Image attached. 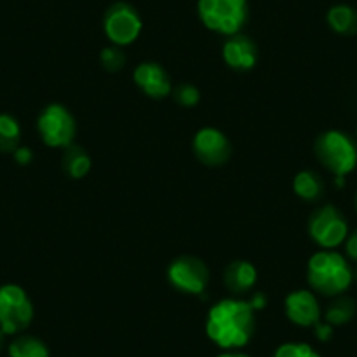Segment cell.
<instances>
[{
	"instance_id": "obj_22",
	"label": "cell",
	"mask_w": 357,
	"mask_h": 357,
	"mask_svg": "<svg viewBox=\"0 0 357 357\" xmlns=\"http://www.w3.org/2000/svg\"><path fill=\"white\" fill-rule=\"evenodd\" d=\"M175 100L183 107H195L200 102V91L193 84H181L175 89Z\"/></svg>"
},
{
	"instance_id": "obj_20",
	"label": "cell",
	"mask_w": 357,
	"mask_h": 357,
	"mask_svg": "<svg viewBox=\"0 0 357 357\" xmlns=\"http://www.w3.org/2000/svg\"><path fill=\"white\" fill-rule=\"evenodd\" d=\"M354 314H356V303L350 298H340L333 301L326 310V322L331 326L347 324L354 317Z\"/></svg>"
},
{
	"instance_id": "obj_19",
	"label": "cell",
	"mask_w": 357,
	"mask_h": 357,
	"mask_svg": "<svg viewBox=\"0 0 357 357\" xmlns=\"http://www.w3.org/2000/svg\"><path fill=\"white\" fill-rule=\"evenodd\" d=\"M63 167L72 178H82L91 168V158L81 147L68 146L63 154Z\"/></svg>"
},
{
	"instance_id": "obj_7",
	"label": "cell",
	"mask_w": 357,
	"mask_h": 357,
	"mask_svg": "<svg viewBox=\"0 0 357 357\" xmlns=\"http://www.w3.org/2000/svg\"><path fill=\"white\" fill-rule=\"evenodd\" d=\"M37 130L46 146L67 149L75 137V121L63 105L51 104L40 112Z\"/></svg>"
},
{
	"instance_id": "obj_8",
	"label": "cell",
	"mask_w": 357,
	"mask_h": 357,
	"mask_svg": "<svg viewBox=\"0 0 357 357\" xmlns=\"http://www.w3.org/2000/svg\"><path fill=\"white\" fill-rule=\"evenodd\" d=\"M308 233L322 249H335L347 240L349 226L338 208L326 205L314 212L308 222Z\"/></svg>"
},
{
	"instance_id": "obj_30",
	"label": "cell",
	"mask_w": 357,
	"mask_h": 357,
	"mask_svg": "<svg viewBox=\"0 0 357 357\" xmlns=\"http://www.w3.org/2000/svg\"><path fill=\"white\" fill-rule=\"evenodd\" d=\"M356 208H357V195H356Z\"/></svg>"
},
{
	"instance_id": "obj_6",
	"label": "cell",
	"mask_w": 357,
	"mask_h": 357,
	"mask_svg": "<svg viewBox=\"0 0 357 357\" xmlns=\"http://www.w3.org/2000/svg\"><path fill=\"white\" fill-rule=\"evenodd\" d=\"M104 32L116 46H128L139 39L142 32V18L133 6L116 2L105 13Z\"/></svg>"
},
{
	"instance_id": "obj_9",
	"label": "cell",
	"mask_w": 357,
	"mask_h": 357,
	"mask_svg": "<svg viewBox=\"0 0 357 357\" xmlns=\"http://www.w3.org/2000/svg\"><path fill=\"white\" fill-rule=\"evenodd\" d=\"M168 280L181 293L204 294L208 284V270L204 261L193 256L177 257L168 266Z\"/></svg>"
},
{
	"instance_id": "obj_1",
	"label": "cell",
	"mask_w": 357,
	"mask_h": 357,
	"mask_svg": "<svg viewBox=\"0 0 357 357\" xmlns=\"http://www.w3.org/2000/svg\"><path fill=\"white\" fill-rule=\"evenodd\" d=\"M256 328L254 310L249 301L221 300L211 308L207 317V335L225 350H236L250 342Z\"/></svg>"
},
{
	"instance_id": "obj_5",
	"label": "cell",
	"mask_w": 357,
	"mask_h": 357,
	"mask_svg": "<svg viewBox=\"0 0 357 357\" xmlns=\"http://www.w3.org/2000/svg\"><path fill=\"white\" fill-rule=\"evenodd\" d=\"M33 319V305L29 294L18 284L0 286V331L18 335L25 331Z\"/></svg>"
},
{
	"instance_id": "obj_16",
	"label": "cell",
	"mask_w": 357,
	"mask_h": 357,
	"mask_svg": "<svg viewBox=\"0 0 357 357\" xmlns=\"http://www.w3.org/2000/svg\"><path fill=\"white\" fill-rule=\"evenodd\" d=\"M293 190L301 200L315 202L322 195V181L315 172L303 170L294 177Z\"/></svg>"
},
{
	"instance_id": "obj_13",
	"label": "cell",
	"mask_w": 357,
	"mask_h": 357,
	"mask_svg": "<svg viewBox=\"0 0 357 357\" xmlns=\"http://www.w3.org/2000/svg\"><path fill=\"white\" fill-rule=\"evenodd\" d=\"M135 84L151 98H165L172 93V82L158 63H142L133 72Z\"/></svg>"
},
{
	"instance_id": "obj_2",
	"label": "cell",
	"mask_w": 357,
	"mask_h": 357,
	"mask_svg": "<svg viewBox=\"0 0 357 357\" xmlns=\"http://www.w3.org/2000/svg\"><path fill=\"white\" fill-rule=\"evenodd\" d=\"M308 282L317 293L336 296L352 284V270L342 254L319 250L308 261Z\"/></svg>"
},
{
	"instance_id": "obj_21",
	"label": "cell",
	"mask_w": 357,
	"mask_h": 357,
	"mask_svg": "<svg viewBox=\"0 0 357 357\" xmlns=\"http://www.w3.org/2000/svg\"><path fill=\"white\" fill-rule=\"evenodd\" d=\"M273 357H321L308 343H284L275 350Z\"/></svg>"
},
{
	"instance_id": "obj_10",
	"label": "cell",
	"mask_w": 357,
	"mask_h": 357,
	"mask_svg": "<svg viewBox=\"0 0 357 357\" xmlns=\"http://www.w3.org/2000/svg\"><path fill=\"white\" fill-rule=\"evenodd\" d=\"M193 151L204 165L221 167L231 156V144L218 128H202L193 139Z\"/></svg>"
},
{
	"instance_id": "obj_28",
	"label": "cell",
	"mask_w": 357,
	"mask_h": 357,
	"mask_svg": "<svg viewBox=\"0 0 357 357\" xmlns=\"http://www.w3.org/2000/svg\"><path fill=\"white\" fill-rule=\"evenodd\" d=\"M218 357H250V356H247V354L243 352H235V350H226L225 354H221V356Z\"/></svg>"
},
{
	"instance_id": "obj_15",
	"label": "cell",
	"mask_w": 357,
	"mask_h": 357,
	"mask_svg": "<svg viewBox=\"0 0 357 357\" xmlns=\"http://www.w3.org/2000/svg\"><path fill=\"white\" fill-rule=\"evenodd\" d=\"M326 20H328L329 29L340 36H356L357 33V11L350 6H333L328 11Z\"/></svg>"
},
{
	"instance_id": "obj_3",
	"label": "cell",
	"mask_w": 357,
	"mask_h": 357,
	"mask_svg": "<svg viewBox=\"0 0 357 357\" xmlns=\"http://www.w3.org/2000/svg\"><path fill=\"white\" fill-rule=\"evenodd\" d=\"M198 16L208 30L236 36L249 18L247 0H198Z\"/></svg>"
},
{
	"instance_id": "obj_24",
	"label": "cell",
	"mask_w": 357,
	"mask_h": 357,
	"mask_svg": "<svg viewBox=\"0 0 357 357\" xmlns=\"http://www.w3.org/2000/svg\"><path fill=\"white\" fill-rule=\"evenodd\" d=\"M314 328H315V336H317V340H321V342H329V340L333 338V326L329 324V322L319 321Z\"/></svg>"
},
{
	"instance_id": "obj_17",
	"label": "cell",
	"mask_w": 357,
	"mask_h": 357,
	"mask_svg": "<svg viewBox=\"0 0 357 357\" xmlns=\"http://www.w3.org/2000/svg\"><path fill=\"white\" fill-rule=\"evenodd\" d=\"M9 357H50L46 343L36 336L23 335L9 345Z\"/></svg>"
},
{
	"instance_id": "obj_25",
	"label": "cell",
	"mask_w": 357,
	"mask_h": 357,
	"mask_svg": "<svg viewBox=\"0 0 357 357\" xmlns=\"http://www.w3.org/2000/svg\"><path fill=\"white\" fill-rule=\"evenodd\" d=\"M13 156H15L16 163H20V165H29L30 161L33 160L32 151H30L29 147H22V146H20L18 149H16L15 153H13Z\"/></svg>"
},
{
	"instance_id": "obj_12",
	"label": "cell",
	"mask_w": 357,
	"mask_h": 357,
	"mask_svg": "<svg viewBox=\"0 0 357 357\" xmlns=\"http://www.w3.org/2000/svg\"><path fill=\"white\" fill-rule=\"evenodd\" d=\"M222 58L233 70H250L257 63V47L249 37L236 33L229 37L222 46Z\"/></svg>"
},
{
	"instance_id": "obj_29",
	"label": "cell",
	"mask_w": 357,
	"mask_h": 357,
	"mask_svg": "<svg viewBox=\"0 0 357 357\" xmlns=\"http://www.w3.org/2000/svg\"><path fill=\"white\" fill-rule=\"evenodd\" d=\"M2 342H4V333L0 331V347H2Z\"/></svg>"
},
{
	"instance_id": "obj_26",
	"label": "cell",
	"mask_w": 357,
	"mask_h": 357,
	"mask_svg": "<svg viewBox=\"0 0 357 357\" xmlns=\"http://www.w3.org/2000/svg\"><path fill=\"white\" fill-rule=\"evenodd\" d=\"M345 249H347V254H349L352 259L357 261V229L349 236V238H347Z\"/></svg>"
},
{
	"instance_id": "obj_14",
	"label": "cell",
	"mask_w": 357,
	"mask_h": 357,
	"mask_svg": "<svg viewBox=\"0 0 357 357\" xmlns=\"http://www.w3.org/2000/svg\"><path fill=\"white\" fill-rule=\"evenodd\" d=\"M257 280V272L249 261H233L225 270V284L229 293L245 294L254 287Z\"/></svg>"
},
{
	"instance_id": "obj_18",
	"label": "cell",
	"mask_w": 357,
	"mask_h": 357,
	"mask_svg": "<svg viewBox=\"0 0 357 357\" xmlns=\"http://www.w3.org/2000/svg\"><path fill=\"white\" fill-rule=\"evenodd\" d=\"M22 126L11 114H0V153H15L20 147Z\"/></svg>"
},
{
	"instance_id": "obj_27",
	"label": "cell",
	"mask_w": 357,
	"mask_h": 357,
	"mask_svg": "<svg viewBox=\"0 0 357 357\" xmlns=\"http://www.w3.org/2000/svg\"><path fill=\"white\" fill-rule=\"evenodd\" d=\"M249 305L252 307V310H259V308H264V305H266V298L263 296V293H256L252 294V298H250Z\"/></svg>"
},
{
	"instance_id": "obj_23",
	"label": "cell",
	"mask_w": 357,
	"mask_h": 357,
	"mask_svg": "<svg viewBox=\"0 0 357 357\" xmlns=\"http://www.w3.org/2000/svg\"><path fill=\"white\" fill-rule=\"evenodd\" d=\"M102 65L107 68L109 72H118L119 68L125 65V54L118 50V47H105L102 51Z\"/></svg>"
},
{
	"instance_id": "obj_11",
	"label": "cell",
	"mask_w": 357,
	"mask_h": 357,
	"mask_svg": "<svg viewBox=\"0 0 357 357\" xmlns=\"http://www.w3.org/2000/svg\"><path fill=\"white\" fill-rule=\"evenodd\" d=\"M286 315L296 326H315L321 321V305L310 291H294L286 298Z\"/></svg>"
},
{
	"instance_id": "obj_4",
	"label": "cell",
	"mask_w": 357,
	"mask_h": 357,
	"mask_svg": "<svg viewBox=\"0 0 357 357\" xmlns=\"http://www.w3.org/2000/svg\"><path fill=\"white\" fill-rule=\"evenodd\" d=\"M315 154L335 177H345L357 167V146L349 135L338 130H329L319 137Z\"/></svg>"
}]
</instances>
